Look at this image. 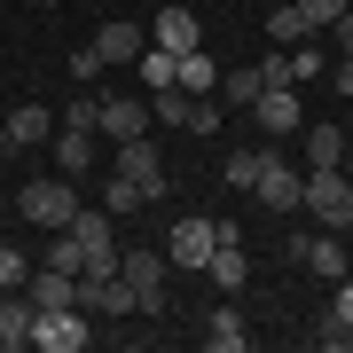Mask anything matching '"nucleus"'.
I'll list each match as a JSON object with an SVG mask.
<instances>
[{
  "mask_svg": "<svg viewBox=\"0 0 353 353\" xmlns=\"http://www.w3.org/2000/svg\"><path fill=\"white\" fill-rule=\"evenodd\" d=\"M243 338H252V330H243L236 306H212V314H204V345L212 353H243Z\"/></svg>",
  "mask_w": 353,
  "mask_h": 353,
  "instance_id": "obj_19",
  "label": "nucleus"
},
{
  "mask_svg": "<svg viewBox=\"0 0 353 353\" xmlns=\"http://www.w3.org/2000/svg\"><path fill=\"white\" fill-rule=\"evenodd\" d=\"M157 48H165V55H196V48H204V24H196L189 8H165V16H157Z\"/></svg>",
  "mask_w": 353,
  "mask_h": 353,
  "instance_id": "obj_17",
  "label": "nucleus"
},
{
  "mask_svg": "<svg viewBox=\"0 0 353 353\" xmlns=\"http://www.w3.org/2000/svg\"><path fill=\"white\" fill-rule=\"evenodd\" d=\"M94 134H102V141H134V134H150V102H141V94H102Z\"/></svg>",
  "mask_w": 353,
  "mask_h": 353,
  "instance_id": "obj_11",
  "label": "nucleus"
},
{
  "mask_svg": "<svg viewBox=\"0 0 353 353\" xmlns=\"http://www.w3.org/2000/svg\"><path fill=\"white\" fill-rule=\"evenodd\" d=\"M173 87H181V94H220V63H212L204 48L181 55V79H173Z\"/></svg>",
  "mask_w": 353,
  "mask_h": 353,
  "instance_id": "obj_20",
  "label": "nucleus"
},
{
  "mask_svg": "<svg viewBox=\"0 0 353 353\" xmlns=\"http://www.w3.org/2000/svg\"><path fill=\"white\" fill-rule=\"evenodd\" d=\"M283 55H290V87H299V79H322V71H330L322 39H299V48H283Z\"/></svg>",
  "mask_w": 353,
  "mask_h": 353,
  "instance_id": "obj_23",
  "label": "nucleus"
},
{
  "mask_svg": "<svg viewBox=\"0 0 353 353\" xmlns=\"http://www.w3.org/2000/svg\"><path fill=\"white\" fill-rule=\"evenodd\" d=\"M24 345H32V299L0 290V353H24Z\"/></svg>",
  "mask_w": 353,
  "mask_h": 353,
  "instance_id": "obj_15",
  "label": "nucleus"
},
{
  "mask_svg": "<svg viewBox=\"0 0 353 353\" xmlns=\"http://www.w3.org/2000/svg\"><path fill=\"white\" fill-rule=\"evenodd\" d=\"M79 314H87V322H126L134 314L126 275H79Z\"/></svg>",
  "mask_w": 353,
  "mask_h": 353,
  "instance_id": "obj_8",
  "label": "nucleus"
},
{
  "mask_svg": "<svg viewBox=\"0 0 353 353\" xmlns=\"http://www.w3.org/2000/svg\"><path fill=\"white\" fill-rule=\"evenodd\" d=\"M16 212H24L32 228H71V212H79V189H71V173H55V181H24L16 189Z\"/></svg>",
  "mask_w": 353,
  "mask_h": 353,
  "instance_id": "obj_2",
  "label": "nucleus"
},
{
  "mask_svg": "<svg viewBox=\"0 0 353 353\" xmlns=\"http://www.w3.org/2000/svg\"><path fill=\"white\" fill-rule=\"evenodd\" d=\"M24 299H32V306H79V275H71V267H48V259H32V283H24Z\"/></svg>",
  "mask_w": 353,
  "mask_h": 353,
  "instance_id": "obj_14",
  "label": "nucleus"
},
{
  "mask_svg": "<svg viewBox=\"0 0 353 353\" xmlns=\"http://www.w3.org/2000/svg\"><path fill=\"white\" fill-rule=\"evenodd\" d=\"M118 173H126L134 181V189H141V204H157L165 189H173V173H165V157H157V141H118Z\"/></svg>",
  "mask_w": 353,
  "mask_h": 353,
  "instance_id": "obj_6",
  "label": "nucleus"
},
{
  "mask_svg": "<svg viewBox=\"0 0 353 353\" xmlns=\"http://www.w3.org/2000/svg\"><path fill=\"white\" fill-rule=\"evenodd\" d=\"M0 134H8V150H39V141L55 134V118L39 110V102H16V110H8V126H0Z\"/></svg>",
  "mask_w": 353,
  "mask_h": 353,
  "instance_id": "obj_16",
  "label": "nucleus"
},
{
  "mask_svg": "<svg viewBox=\"0 0 353 353\" xmlns=\"http://www.w3.org/2000/svg\"><path fill=\"white\" fill-rule=\"evenodd\" d=\"M267 32H275V48H299V39H314V24H306V8H299V0L267 16Z\"/></svg>",
  "mask_w": 353,
  "mask_h": 353,
  "instance_id": "obj_22",
  "label": "nucleus"
},
{
  "mask_svg": "<svg viewBox=\"0 0 353 353\" xmlns=\"http://www.w3.org/2000/svg\"><path fill=\"white\" fill-rule=\"evenodd\" d=\"M330 32H338V55H353V8H345V16H338Z\"/></svg>",
  "mask_w": 353,
  "mask_h": 353,
  "instance_id": "obj_36",
  "label": "nucleus"
},
{
  "mask_svg": "<svg viewBox=\"0 0 353 353\" xmlns=\"http://www.w3.org/2000/svg\"><path fill=\"white\" fill-rule=\"evenodd\" d=\"M118 275L134 290V314H165V252H118Z\"/></svg>",
  "mask_w": 353,
  "mask_h": 353,
  "instance_id": "obj_5",
  "label": "nucleus"
},
{
  "mask_svg": "<svg viewBox=\"0 0 353 353\" xmlns=\"http://www.w3.org/2000/svg\"><path fill=\"white\" fill-rule=\"evenodd\" d=\"M306 157H314V165H345V134L338 126H314V134H306Z\"/></svg>",
  "mask_w": 353,
  "mask_h": 353,
  "instance_id": "obj_25",
  "label": "nucleus"
},
{
  "mask_svg": "<svg viewBox=\"0 0 353 353\" xmlns=\"http://www.w3.org/2000/svg\"><path fill=\"white\" fill-rule=\"evenodd\" d=\"M314 345H330V353H353V322L322 314V322H314Z\"/></svg>",
  "mask_w": 353,
  "mask_h": 353,
  "instance_id": "obj_29",
  "label": "nucleus"
},
{
  "mask_svg": "<svg viewBox=\"0 0 353 353\" xmlns=\"http://www.w3.org/2000/svg\"><path fill=\"white\" fill-rule=\"evenodd\" d=\"M94 330H87V314L79 306H32V345L39 353H79Z\"/></svg>",
  "mask_w": 353,
  "mask_h": 353,
  "instance_id": "obj_4",
  "label": "nucleus"
},
{
  "mask_svg": "<svg viewBox=\"0 0 353 353\" xmlns=\"http://www.w3.org/2000/svg\"><path fill=\"white\" fill-rule=\"evenodd\" d=\"M32 283V259L24 252H8V243H0V290H24Z\"/></svg>",
  "mask_w": 353,
  "mask_h": 353,
  "instance_id": "obj_30",
  "label": "nucleus"
},
{
  "mask_svg": "<svg viewBox=\"0 0 353 353\" xmlns=\"http://www.w3.org/2000/svg\"><path fill=\"white\" fill-rule=\"evenodd\" d=\"M299 189H306V173H299V165H283L275 150H267V165H259V181H252V196L267 204V212H299Z\"/></svg>",
  "mask_w": 353,
  "mask_h": 353,
  "instance_id": "obj_10",
  "label": "nucleus"
},
{
  "mask_svg": "<svg viewBox=\"0 0 353 353\" xmlns=\"http://www.w3.org/2000/svg\"><path fill=\"white\" fill-rule=\"evenodd\" d=\"M204 275H212L220 299H236L243 283H252V259H243V236H236V220H220V236H212V259H204Z\"/></svg>",
  "mask_w": 353,
  "mask_h": 353,
  "instance_id": "obj_7",
  "label": "nucleus"
},
{
  "mask_svg": "<svg viewBox=\"0 0 353 353\" xmlns=\"http://www.w3.org/2000/svg\"><path fill=\"white\" fill-rule=\"evenodd\" d=\"M55 157H63V173L79 181V173L94 165V134H87V126H63V141H55Z\"/></svg>",
  "mask_w": 353,
  "mask_h": 353,
  "instance_id": "obj_21",
  "label": "nucleus"
},
{
  "mask_svg": "<svg viewBox=\"0 0 353 353\" xmlns=\"http://www.w3.org/2000/svg\"><path fill=\"white\" fill-rule=\"evenodd\" d=\"M252 71H259V87H290V55H283V48H275V55H259Z\"/></svg>",
  "mask_w": 353,
  "mask_h": 353,
  "instance_id": "obj_32",
  "label": "nucleus"
},
{
  "mask_svg": "<svg viewBox=\"0 0 353 353\" xmlns=\"http://www.w3.org/2000/svg\"><path fill=\"white\" fill-rule=\"evenodd\" d=\"M102 204H110V212H141V189L118 173V165H110V189H102Z\"/></svg>",
  "mask_w": 353,
  "mask_h": 353,
  "instance_id": "obj_27",
  "label": "nucleus"
},
{
  "mask_svg": "<svg viewBox=\"0 0 353 353\" xmlns=\"http://www.w3.org/2000/svg\"><path fill=\"white\" fill-rule=\"evenodd\" d=\"M94 55H102L110 71H134V55H141V32H134V24H102V32H94Z\"/></svg>",
  "mask_w": 353,
  "mask_h": 353,
  "instance_id": "obj_18",
  "label": "nucleus"
},
{
  "mask_svg": "<svg viewBox=\"0 0 353 353\" xmlns=\"http://www.w3.org/2000/svg\"><path fill=\"white\" fill-rule=\"evenodd\" d=\"M102 71H110V63L94 55V39H87V48H71V79H79V87H102Z\"/></svg>",
  "mask_w": 353,
  "mask_h": 353,
  "instance_id": "obj_28",
  "label": "nucleus"
},
{
  "mask_svg": "<svg viewBox=\"0 0 353 353\" xmlns=\"http://www.w3.org/2000/svg\"><path fill=\"white\" fill-rule=\"evenodd\" d=\"M299 204H314L322 228H353V173L314 165V173H306V189H299Z\"/></svg>",
  "mask_w": 353,
  "mask_h": 353,
  "instance_id": "obj_3",
  "label": "nucleus"
},
{
  "mask_svg": "<svg viewBox=\"0 0 353 353\" xmlns=\"http://www.w3.org/2000/svg\"><path fill=\"white\" fill-rule=\"evenodd\" d=\"M338 322H353V275H338V306H330Z\"/></svg>",
  "mask_w": 353,
  "mask_h": 353,
  "instance_id": "obj_35",
  "label": "nucleus"
},
{
  "mask_svg": "<svg viewBox=\"0 0 353 353\" xmlns=\"http://www.w3.org/2000/svg\"><path fill=\"white\" fill-rule=\"evenodd\" d=\"M71 243H79V275H118V212L110 204H79L71 212Z\"/></svg>",
  "mask_w": 353,
  "mask_h": 353,
  "instance_id": "obj_1",
  "label": "nucleus"
},
{
  "mask_svg": "<svg viewBox=\"0 0 353 353\" xmlns=\"http://www.w3.org/2000/svg\"><path fill=\"white\" fill-rule=\"evenodd\" d=\"M290 259L314 267L322 283H338V275H345V243H338V228H322V236H299V243H290Z\"/></svg>",
  "mask_w": 353,
  "mask_h": 353,
  "instance_id": "obj_13",
  "label": "nucleus"
},
{
  "mask_svg": "<svg viewBox=\"0 0 353 353\" xmlns=\"http://www.w3.org/2000/svg\"><path fill=\"white\" fill-rule=\"evenodd\" d=\"M220 102L228 110H252L259 102V71H220Z\"/></svg>",
  "mask_w": 353,
  "mask_h": 353,
  "instance_id": "obj_24",
  "label": "nucleus"
},
{
  "mask_svg": "<svg viewBox=\"0 0 353 353\" xmlns=\"http://www.w3.org/2000/svg\"><path fill=\"white\" fill-rule=\"evenodd\" d=\"M48 267H71V275L87 267V259H79V243H71V228H55V243H48Z\"/></svg>",
  "mask_w": 353,
  "mask_h": 353,
  "instance_id": "obj_31",
  "label": "nucleus"
},
{
  "mask_svg": "<svg viewBox=\"0 0 353 353\" xmlns=\"http://www.w3.org/2000/svg\"><path fill=\"white\" fill-rule=\"evenodd\" d=\"M259 165H267V150H228V181H236V189H252Z\"/></svg>",
  "mask_w": 353,
  "mask_h": 353,
  "instance_id": "obj_26",
  "label": "nucleus"
},
{
  "mask_svg": "<svg viewBox=\"0 0 353 353\" xmlns=\"http://www.w3.org/2000/svg\"><path fill=\"white\" fill-rule=\"evenodd\" d=\"M299 8H306V24L322 32V24H338V16H345V0H299Z\"/></svg>",
  "mask_w": 353,
  "mask_h": 353,
  "instance_id": "obj_33",
  "label": "nucleus"
},
{
  "mask_svg": "<svg viewBox=\"0 0 353 353\" xmlns=\"http://www.w3.org/2000/svg\"><path fill=\"white\" fill-rule=\"evenodd\" d=\"M322 79H330V87H338V94H353V55H338V63H330Z\"/></svg>",
  "mask_w": 353,
  "mask_h": 353,
  "instance_id": "obj_34",
  "label": "nucleus"
},
{
  "mask_svg": "<svg viewBox=\"0 0 353 353\" xmlns=\"http://www.w3.org/2000/svg\"><path fill=\"white\" fill-rule=\"evenodd\" d=\"M39 8H63V0H39Z\"/></svg>",
  "mask_w": 353,
  "mask_h": 353,
  "instance_id": "obj_37",
  "label": "nucleus"
},
{
  "mask_svg": "<svg viewBox=\"0 0 353 353\" xmlns=\"http://www.w3.org/2000/svg\"><path fill=\"white\" fill-rule=\"evenodd\" d=\"M252 118H259V134H299V126H306V110H299V87H259Z\"/></svg>",
  "mask_w": 353,
  "mask_h": 353,
  "instance_id": "obj_12",
  "label": "nucleus"
},
{
  "mask_svg": "<svg viewBox=\"0 0 353 353\" xmlns=\"http://www.w3.org/2000/svg\"><path fill=\"white\" fill-rule=\"evenodd\" d=\"M212 236H220V220H204V212L173 220V236H165V267H204V259H212Z\"/></svg>",
  "mask_w": 353,
  "mask_h": 353,
  "instance_id": "obj_9",
  "label": "nucleus"
}]
</instances>
